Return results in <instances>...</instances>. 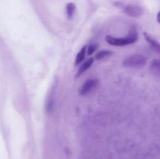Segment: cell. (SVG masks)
Masks as SVG:
<instances>
[{
	"label": "cell",
	"mask_w": 160,
	"mask_h": 159,
	"mask_svg": "<svg viewBox=\"0 0 160 159\" xmlns=\"http://www.w3.org/2000/svg\"><path fill=\"white\" fill-rule=\"evenodd\" d=\"M138 38V32L135 30H134L126 37H115L110 35H107L106 37V41L108 44L113 45V46H125V45L135 43Z\"/></svg>",
	"instance_id": "obj_1"
},
{
	"label": "cell",
	"mask_w": 160,
	"mask_h": 159,
	"mask_svg": "<svg viewBox=\"0 0 160 159\" xmlns=\"http://www.w3.org/2000/svg\"><path fill=\"white\" fill-rule=\"evenodd\" d=\"M147 63V58L140 54L133 55L125 59L123 65L127 68H141Z\"/></svg>",
	"instance_id": "obj_2"
},
{
	"label": "cell",
	"mask_w": 160,
	"mask_h": 159,
	"mask_svg": "<svg viewBox=\"0 0 160 159\" xmlns=\"http://www.w3.org/2000/svg\"><path fill=\"white\" fill-rule=\"evenodd\" d=\"M123 11L127 15L134 17V18L140 17L144 12L143 9L141 6H136V5H130V6H125Z\"/></svg>",
	"instance_id": "obj_3"
},
{
	"label": "cell",
	"mask_w": 160,
	"mask_h": 159,
	"mask_svg": "<svg viewBox=\"0 0 160 159\" xmlns=\"http://www.w3.org/2000/svg\"><path fill=\"white\" fill-rule=\"evenodd\" d=\"M98 84V80L97 79H89L88 80L85 81L84 84L81 87L79 90L80 95L87 94L93 88H95Z\"/></svg>",
	"instance_id": "obj_4"
},
{
	"label": "cell",
	"mask_w": 160,
	"mask_h": 159,
	"mask_svg": "<svg viewBox=\"0 0 160 159\" xmlns=\"http://www.w3.org/2000/svg\"><path fill=\"white\" fill-rule=\"evenodd\" d=\"M144 37H145V40L147 41L148 44L150 45L151 48L154 50L155 51H156L157 53L160 54V44L158 41H156V39L153 38L150 34H148V33L145 32L144 33Z\"/></svg>",
	"instance_id": "obj_5"
},
{
	"label": "cell",
	"mask_w": 160,
	"mask_h": 159,
	"mask_svg": "<svg viewBox=\"0 0 160 159\" xmlns=\"http://www.w3.org/2000/svg\"><path fill=\"white\" fill-rule=\"evenodd\" d=\"M150 71L153 76L160 79V60L153 59L150 63Z\"/></svg>",
	"instance_id": "obj_6"
},
{
	"label": "cell",
	"mask_w": 160,
	"mask_h": 159,
	"mask_svg": "<svg viewBox=\"0 0 160 159\" xmlns=\"http://www.w3.org/2000/svg\"><path fill=\"white\" fill-rule=\"evenodd\" d=\"M93 63H94L93 58H90V59H87V61H85V62H84V63L80 66V68L78 69V73H77V75H76V78L79 77V76H81V75H82L86 70H88V69L92 66V65Z\"/></svg>",
	"instance_id": "obj_7"
},
{
	"label": "cell",
	"mask_w": 160,
	"mask_h": 159,
	"mask_svg": "<svg viewBox=\"0 0 160 159\" xmlns=\"http://www.w3.org/2000/svg\"><path fill=\"white\" fill-rule=\"evenodd\" d=\"M87 46L84 45V46L80 50L79 52L78 53L76 59H75V64H76V65H78V64H80L83 60H84V57H85L86 51H87Z\"/></svg>",
	"instance_id": "obj_8"
},
{
	"label": "cell",
	"mask_w": 160,
	"mask_h": 159,
	"mask_svg": "<svg viewBox=\"0 0 160 159\" xmlns=\"http://www.w3.org/2000/svg\"><path fill=\"white\" fill-rule=\"evenodd\" d=\"M75 9H76V6L73 2H69L66 6V12H67V18L71 19L74 14Z\"/></svg>",
	"instance_id": "obj_9"
},
{
	"label": "cell",
	"mask_w": 160,
	"mask_h": 159,
	"mask_svg": "<svg viewBox=\"0 0 160 159\" xmlns=\"http://www.w3.org/2000/svg\"><path fill=\"white\" fill-rule=\"evenodd\" d=\"M112 54V52L109 50H102V51H100L99 52L95 55V59L97 60H101V59H103L104 58L107 57V56L111 55Z\"/></svg>",
	"instance_id": "obj_10"
},
{
	"label": "cell",
	"mask_w": 160,
	"mask_h": 159,
	"mask_svg": "<svg viewBox=\"0 0 160 159\" xmlns=\"http://www.w3.org/2000/svg\"><path fill=\"white\" fill-rule=\"evenodd\" d=\"M98 48V45H95V44H92V45H89L88 48V55H91L92 54H93L95 52V50Z\"/></svg>",
	"instance_id": "obj_11"
},
{
	"label": "cell",
	"mask_w": 160,
	"mask_h": 159,
	"mask_svg": "<svg viewBox=\"0 0 160 159\" xmlns=\"http://www.w3.org/2000/svg\"><path fill=\"white\" fill-rule=\"evenodd\" d=\"M157 21H158V23H160V11L158 12V14H157Z\"/></svg>",
	"instance_id": "obj_12"
}]
</instances>
